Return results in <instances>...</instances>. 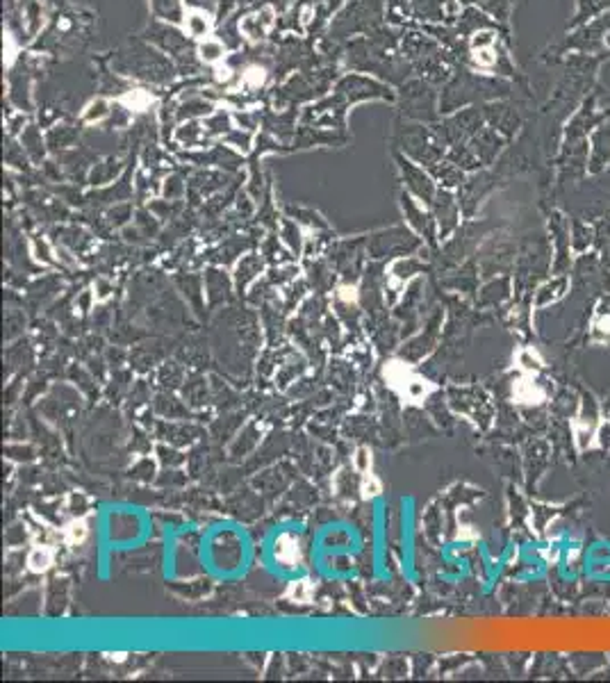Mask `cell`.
I'll use <instances>...</instances> for the list:
<instances>
[{
    "instance_id": "obj_35",
    "label": "cell",
    "mask_w": 610,
    "mask_h": 683,
    "mask_svg": "<svg viewBox=\"0 0 610 683\" xmlns=\"http://www.w3.org/2000/svg\"><path fill=\"white\" fill-rule=\"evenodd\" d=\"M355 287H342L340 289V299H344V301H355Z\"/></svg>"
},
{
    "instance_id": "obj_33",
    "label": "cell",
    "mask_w": 610,
    "mask_h": 683,
    "mask_svg": "<svg viewBox=\"0 0 610 683\" xmlns=\"http://www.w3.org/2000/svg\"><path fill=\"white\" fill-rule=\"evenodd\" d=\"M344 3H346V0H321L323 9H326V12H328L331 16H333L335 12H340V9L344 7Z\"/></svg>"
},
{
    "instance_id": "obj_13",
    "label": "cell",
    "mask_w": 610,
    "mask_h": 683,
    "mask_svg": "<svg viewBox=\"0 0 610 683\" xmlns=\"http://www.w3.org/2000/svg\"><path fill=\"white\" fill-rule=\"evenodd\" d=\"M150 9L155 18L165 21V23L178 26L184 21V9H182V0H150Z\"/></svg>"
},
{
    "instance_id": "obj_22",
    "label": "cell",
    "mask_w": 610,
    "mask_h": 683,
    "mask_svg": "<svg viewBox=\"0 0 610 683\" xmlns=\"http://www.w3.org/2000/svg\"><path fill=\"white\" fill-rule=\"evenodd\" d=\"M21 144H26L28 150H32L35 155L43 153V142H41V135H39L37 126H26L23 128V133H21Z\"/></svg>"
},
{
    "instance_id": "obj_12",
    "label": "cell",
    "mask_w": 610,
    "mask_h": 683,
    "mask_svg": "<svg viewBox=\"0 0 610 683\" xmlns=\"http://www.w3.org/2000/svg\"><path fill=\"white\" fill-rule=\"evenodd\" d=\"M301 540L294 535V533H282L276 540V560L282 562L285 567H294L301 562Z\"/></svg>"
},
{
    "instance_id": "obj_29",
    "label": "cell",
    "mask_w": 610,
    "mask_h": 683,
    "mask_svg": "<svg viewBox=\"0 0 610 683\" xmlns=\"http://www.w3.org/2000/svg\"><path fill=\"white\" fill-rule=\"evenodd\" d=\"M378 492H380V483L376 476L372 472L362 474V496H376Z\"/></svg>"
},
{
    "instance_id": "obj_1",
    "label": "cell",
    "mask_w": 610,
    "mask_h": 683,
    "mask_svg": "<svg viewBox=\"0 0 610 683\" xmlns=\"http://www.w3.org/2000/svg\"><path fill=\"white\" fill-rule=\"evenodd\" d=\"M112 67L118 73L133 75V78L146 80L152 84H169L178 73L176 64L169 62V57H165V52L150 48L141 41H130L126 48H121V52H118L116 60L112 62Z\"/></svg>"
},
{
    "instance_id": "obj_3",
    "label": "cell",
    "mask_w": 610,
    "mask_h": 683,
    "mask_svg": "<svg viewBox=\"0 0 610 683\" xmlns=\"http://www.w3.org/2000/svg\"><path fill=\"white\" fill-rule=\"evenodd\" d=\"M383 21V0H348L333 23L328 37L333 41H344L355 32H372Z\"/></svg>"
},
{
    "instance_id": "obj_21",
    "label": "cell",
    "mask_w": 610,
    "mask_h": 683,
    "mask_svg": "<svg viewBox=\"0 0 610 683\" xmlns=\"http://www.w3.org/2000/svg\"><path fill=\"white\" fill-rule=\"evenodd\" d=\"M52 560H55V556H52V551L48 547H37L30 554L28 565H30L32 572H46L52 565Z\"/></svg>"
},
{
    "instance_id": "obj_8",
    "label": "cell",
    "mask_w": 610,
    "mask_h": 683,
    "mask_svg": "<svg viewBox=\"0 0 610 683\" xmlns=\"http://www.w3.org/2000/svg\"><path fill=\"white\" fill-rule=\"evenodd\" d=\"M216 110L214 103L208 99V96H203V91H196L194 94H184L180 103L176 105V110H173V118H176V123H184V121H196V118H205L210 116Z\"/></svg>"
},
{
    "instance_id": "obj_6",
    "label": "cell",
    "mask_w": 610,
    "mask_h": 683,
    "mask_svg": "<svg viewBox=\"0 0 610 683\" xmlns=\"http://www.w3.org/2000/svg\"><path fill=\"white\" fill-rule=\"evenodd\" d=\"M346 103L340 99L337 94H333L331 99H319L314 105L305 107V112L301 114V123L303 126H314V128H335V130H344L346 128Z\"/></svg>"
},
{
    "instance_id": "obj_30",
    "label": "cell",
    "mask_w": 610,
    "mask_h": 683,
    "mask_svg": "<svg viewBox=\"0 0 610 683\" xmlns=\"http://www.w3.org/2000/svg\"><path fill=\"white\" fill-rule=\"evenodd\" d=\"M474 62L478 64V67H492V64L497 62V55L492 48H478V50H474Z\"/></svg>"
},
{
    "instance_id": "obj_2",
    "label": "cell",
    "mask_w": 610,
    "mask_h": 683,
    "mask_svg": "<svg viewBox=\"0 0 610 683\" xmlns=\"http://www.w3.org/2000/svg\"><path fill=\"white\" fill-rule=\"evenodd\" d=\"M335 78V67L308 69L292 75L287 82H282V87L274 91V107L276 110H287V107H296L299 103L319 101L331 89Z\"/></svg>"
},
{
    "instance_id": "obj_9",
    "label": "cell",
    "mask_w": 610,
    "mask_h": 683,
    "mask_svg": "<svg viewBox=\"0 0 610 683\" xmlns=\"http://www.w3.org/2000/svg\"><path fill=\"white\" fill-rule=\"evenodd\" d=\"M184 32H187V37L194 41H203L210 37V32L214 30V18L210 16L208 9H199V7H192L187 14H184Z\"/></svg>"
},
{
    "instance_id": "obj_24",
    "label": "cell",
    "mask_w": 610,
    "mask_h": 683,
    "mask_svg": "<svg viewBox=\"0 0 610 683\" xmlns=\"http://www.w3.org/2000/svg\"><path fill=\"white\" fill-rule=\"evenodd\" d=\"M87 533H89V528H87V522H82V519H73V522L64 528V538H67L69 545H80L87 538Z\"/></svg>"
},
{
    "instance_id": "obj_17",
    "label": "cell",
    "mask_w": 610,
    "mask_h": 683,
    "mask_svg": "<svg viewBox=\"0 0 610 683\" xmlns=\"http://www.w3.org/2000/svg\"><path fill=\"white\" fill-rule=\"evenodd\" d=\"M216 37L223 41L226 48L231 50H239L242 48V28H239V18H226L223 23H219V30H216Z\"/></svg>"
},
{
    "instance_id": "obj_15",
    "label": "cell",
    "mask_w": 610,
    "mask_h": 683,
    "mask_svg": "<svg viewBox=\"0 0 610 683\" xmlns=\"http://www.w3.org/2000/svg\"><path fill=\"white\" fill-rule=\"evenodd\" d=\"M344 137H337L333 133H323L321 128H314V126H303L301 123V130H299V135H296V142L299 146H310V144H335V142H342Z\"/></svg>"
},
{
    "instance_id": "obj_10",
    "label": "cell",
    "mask_w": 610,
    "mask_h": 683,
    "mask_svg": "<svg viewBox=\"0 0 610 683\" xmlns=\"http://www.w3.org/2000/svg\"><path fill=\"white\" fill-rule=\"evenodd\" d=\"M9 101H12L18 112H30L32 110V99H30V75L28 69L21 67L14 69V73L9 75Z\"/></svg>"
},
{
    "instance_id": "obj_19",
    "label": "cell",
    "mask_w": 610,
    "mask_h": 683,
    "mask_svg": "<svg viewBox=\"0 0 610 683\" xmlns=\"http://www.w3.org/2000/svg\"><path fill=\"white\" fill-rule=\"evenodd\" d=\"M203 135H205V128H203V123H199V121L178 123V130H176V139H178L180 144H184V146L201 144Z\"/></svg>"
},
{
    "instance_id": "obj_7",
    "label": "cell",
    "mask_w": 610,
    "mask_h": 683,
    "mask_svg": "<svg viewBox=\"0 0 610 683\" xmlns=\"http://www.w3.org/2000/svg\"><path fill=\"white\" fill-rule=\"evenodd\" d=\"M141 37L150 41L152 46H157L165 55H171L173 60H176L180 52L192 48V39L187 37V32H180L173 23H165V21H162V23L160 21H152Z\"/></svg>"
},
{
    "instance_id": "obj_32",
    "label": "cell",
    "mask_w": 610,
    "mask_h": 683,
    "mask_svg": "<svg viewBox=\"0 0 610 683\" xmlns=\"http://www.w3.org/2000/svg\"><path fill=\"white\" fill-rule=\"evenodd\" d=\"M7 128H9V135H16L21 128H26V116H23V112H18L16 116H9V118H7Z\"/></svg>"
},
{
    "instance_id": "obj_20",
    "label": "cell",
    "mask_w": 610,
    "mask_h": 683,
    "mask_svg": "<svg viewBox=\"0 0 610 683\" xmlns=\"http://www.w3.org/2000/svg\"><path fill=\"white\" fill-rule=\"evenodd\" d=\"M75 137H78V130H75V126L62 123V126H55V128H52L50 133H48V144H50L52 148H60L57 144L67 146V144L73 142Z\"/></svg>"
},
{
    "instance_id": "obj_11",
    "label": "cell",
    "mask_w": 610,
    "mask_h": 683,
    "mask_svg": "<svg viewBox=\"0 0 610 683\" xmlns=\"http://www.w3.org/2000/svg\"><path fill=\"white\" fill-rule=\"evenodd\" d=\"M513 394H515L517 404H528V406L542 404V401L547 399V392H544V387H540L536 383L533 374H524L519 378V381L515 383V387H513Z\"/></svg>"
},
{
    "instance_id": "obj_16",
    "label": "cell",
    "mask_w": 610,
    "mask_h": 683,
    "mask_svg": "<svg viewBox=\"0 0 610 683\" xmlns=\"http://www.w3.org/2000/svg\"><path fill=\"white\" fill-rule=\"evenodd\" d=\"M110 114H112V103L107 99H103V96H98V99H92L89 103L84 105L82 121L89 123V126H96V123L105 121V118H110Z\"/></svg>"
},
{
    "instance_id": "obj_31",
    "label": "cell",
    "mask_w": 610,
    "mask_h": 683,
    "mask_svg": "<svg viewBox=\"0 0 610 683\" xmlns=\"http://www.w3.org/2000/svg\"><path fill=\"white\" fill-rule=\"evenodd\" d=\"M355 467L360 470V474H367V472H372V453H369V449H357L355 453Z\"/></svg>"
},
{
    "instance_id": "obj_34",
    "label": "cell",
    "mask_w": 610,
    "mask_h": 683,
    "mask_svg": "<svg viewBox=\"0 0 610 683\" xmlns=\"http://www.w3.org/2000/svg\"><path fill=\"white\" fill-rule=\"evenodd\" d=\"M184 3H187L189 7H199V9H210L214 3H216V0H184Z\"/></svg>"
},
{
    "instance_id": "obj_5",
    "label": "cell",
    "mask_w": 610,
    "mask_h": 683,
    "mask_svg": "<svg viewBox=\"0 0 610 683\" xmlns=\"http://www.w3.org/2000/svg\"><path fill=\"white\" fill-rule=\"evenodd\" d=\"M383 374H385L387 385L394 389L403 401H408V404H421V401L433 392V385L426 381V378H421L410 365L401 362V360L387 362Z\"/></svg>"
},
{
    "instance_id": "obj_25",
    "label": "cell",
    "mask_w": 610,
    "mask_h": 683,
    "mask_svg": "<svg viewBox=\"0 0 610 683\" xmlns=\"http://www.w3.org/2000/svg\"><path fill=\"white\" fill-rule=\"evenodd\" d=\"M130 121H133V110L121 103H114L112 105V114H110V126L107 128H126Z\"/></svg>"
},
{
    "instance_id": "obj_26",
    "label": "cell",
    "mask_w": 610,
    "mask_h": 683,
    "mask_svg": "<svg viewBox=\"0 0 610 683\" xmlns=\"http://www.w3.org/2000/svg\"><path fill=\"white\" fill-rule=\"evenodd\" d=\"M312 594H314V588H312V583L310 581H299V583H292V588H289V597L294 601H299V604H308L312 599Z\"/></svg>"
},
{
    "instance_id": "obj_23",
    "label": "cell",
    "mask_w": 610,
    "mask_h": 683,
    "mask_svg": "<svg viewBox=\"0 0 610 683\" xmlns=\"http://www.w3.org/2000/svg\"><path fill=\"white\" fill-rule=\"evenodd\" d=\"M226 142L239 148V150H244V153H248L250 150V144H253V137H250V130H242V128H237V130H231V133L226 135Z\"/></svg>"
},
{
    "instance_id": "obj_14",
    "label": "cell",
    "mask_w": 610,
    "mask_h": 683,
    "mask_svg": "<svg viewBox=\"0 0 610 683\" xmlns=\"http://www.w3.org/2000/svg\"><path fill=\"white\" fill-rule=\"evenodd\" d=\"M235 118L231 112L226 110H214L210 116H205L203 128H205V137H219V135H228L233 130Z\"/></svg>"
},
{
    "instance_id": "obj_27",
    "label": "cell",
    "mask_w": 610,
    "mask_h": 683,
    "mask_svg": "<svg viewBox=\"0 0 610 683\" xmlns=\"http://www.w3.org/2000/svg\"><path fill=\"white\" fill-rule=\"evenodd\" d=\"M233 118H235V123L244 130H255L260 123H262V114L253 112V110H242V112L233 114Z\"/></svg>"
},
{
    "instance_id": "obj_4",
    "label": "cell",
    "mask_w": 610,
    "mask_h": 683,
    "mask_svg": "<svg viewBox=\"0 0 610 683\" xmlns=\"http://www.w3.org/2000/svg\"><path fill=\"white\" fill-rule=\"evenodd\" d=\"M335 94L346 105L362 103V101H396V94L389 89V84L376 78H369L362 73H346L335 82Z\"/></svg>"
},
{
    "instance_id": "obj_28",
    "label": "cell",
    "mask_w": 610,
    "mask_h": 683,
    "mask_svg": "<svg viewBox=\"0 0 610 683\" xmlns=\"http://www.w3.org/2000/svg\"><path fill=\"white\" fill-rule=\"evenodd\" d=\"M494 46V32L483 30V32H476L474 39H472V50L478 48H492Z\"/></svg>"
},
{
    "instance_id": "obj_18",
    "label": "cell",
    "mask_w": 610,
    "mask_h": 683,
    "mask_svg": "<svg viewBox=\"0 0 610 683\" xmlns=\"http://www.w3.org/2000/svg\"><path fill=\"white\" fill-rule=\"evenodd\" d=\"M226 50L228 48L223 46V41L219 37H208V39L199 41V46H196V52H199L201 62H205V64L221 62L226 57Z\"/></svg>"
}]
</instances>
